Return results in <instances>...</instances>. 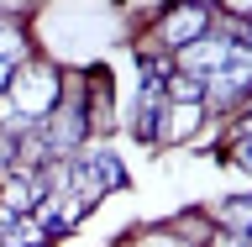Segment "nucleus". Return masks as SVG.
<instances>
[{
	"mask_svg": "<svg viewBox=\"0 0 252 247\" xmlns=\"http://www.w3.org/2000/svg\"><path fill=\"white\" fill-rule=\"evenodd\" d=\"M11 116L16 121H53V106H58V74L42 69V63H27L21 74H11Z\"/></svg>",
	"mask_w": 252,
	"mask_h": 247,
	"instance_id": "obj_1",
	"label": "nucleus"
},
{
	"mask_svg": "<svg viewBox=\"0 0 252 247\" xmlns=\"http://www.w3.org/2000/svg\"><path fill=\"white\" fill-rule=\"evenodd\" d=\"M226 58H231V42L210 32V37H194L189 47H179V63H184L179 74H194V79H200V69H220Z\"/></svg>",
	"mask_w": 252,
	"mask_h": 247,
	"instance_id": "obj_2",
	"label": "nucleus"
},
{
	"mask_svg": "<svg viewBox=\"0 0 252 247\" xmlns=\"http://www.w3.org/2000/svg\"><path fill=\"white\" fill-rule=\"evenodd\" d=\"M205 27H210V5H184V11H173V16H168L163 42H168V47H189Z\"/></svg>",
	"mask_w": 252,
	"mask_h": 247,
	"instance_id": "obj_3",
	"label": "nucleus"
},
{
	"mask_svg": "<svg viewBox=\"0 0 252 247\" xmlns=\"http://www.w3.org/2000/svg\"><path fill=\"white\" fill-rule=\"evenodd\" d=\"M37 184H32L27 174H5V184H0V205L11 211V216H27V211H37Z\"/></svg>",
	"mask_w": 252,
	"mask_h": 247,
	"instance_id": "obj_4",
	"label": "nucleus"
},
{
	"mask_svg": "<svg viewBox=\"0 0 252 247\" xmlns=\"http://www.w3.org/2000/svg\"><path fill=\"white\" fill-rule=\"evenodd\" d=\"M163 116H168V121H163V137L168 142H184L189 132L200 126V106H163Z\"/></svg>",
	"mask_w": 252,
	"mask_h": 247,
	"instance_id": "obj_5",
	"label": "nucleus"
},
{
	"mask_svg": "<svg viewBox=\"0 0 252 247\" xmlns=\"http://www.w3.org/2000/svg\"><path fill=\"white\" fill-rule=\"evenodd\" d=\"M0 247H47V237H42V226H37V221L21 216L11 232H5V242H0Z\"/></svg>",
	"mask_w": 252,
	"mask_h": 247,
	"instance_id": "obj_6",
	"label": "nucleus"
},
{
	"mask_svg": "<svg viewBox=\"0 0 252 247\" xmlns=\"http://www.w3.org/2000/svg\"><path fill=\"white\" fill-rule=\"evenodd\" d=\"M220 216H226V226H231L236 237H247V200H242V195H231V200L220 205Z\"/></svg>",
	"mask_w": 252,
	"mask_h": 247,
	"instance_id": "obj_7",
	"label": "nucleus"
},
{
	"mask_svg": "<svg viewBox=\"0 0 252 247\" xmlns=\"http://www.w3.org/2000/svg\"><path fill=\"white\" fill-rule=\"evenodd\" d=\"M11 58H21V32L0 27V63H11Z\"/></svg>",
	"mask_w": 252,
	"mask_h": 247,
	"instance_id": "obj_8",
	"label": "nucleus"
},
{
	"mask_svg": "<svg viewBox=\"0 0 252 247\" xmlns=\"http://www.w3.org/2000/svg\"><path fill=\"white\" fill-rule=\"evenodd\" d=\"M11 90V63H0V95Z\"/></svg>",
	"mask_w": 252,
	"mask_h": 247,
	"instance_id": "obj_9",
	"label": "nucleus"
}]
</instances>
